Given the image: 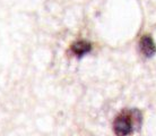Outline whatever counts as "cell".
Here are the masks:
<instances>
[{
  "instance_id": "1",
  "label": "cell",
  "mask_w": 156,
  "mask_h": 136,
  "mask_svg": "<svg viewBox=\"0 0 156 136\" xmlns=\"http://www.w3.org/2000/svg\"><path fill=\"white\" fill-rule=\"evenodd\" d=\"M141 112L138 109H125L115 116L113 132L117 136H129L141 124Z\"/></svg>"
},
{
  "instance_id": "2",
  "label": "cell",
  "mask_w": 156,
  "mask_h": 136,
  "mask_svg": "<svg viewBox=\"0 0 156 136\" xmlns=\"http://www.w3.org/2000/svg\"><path fill=\"white\" fill-rule=\"evenodd\" d=\"M139 50L145 58H152L156 52L155 42L153 41L152 36L148 34H144L139 40Z\"/></svg>"
},
{
  "instance_id": "3",
  "label": "cell",
  "mask_w": 156,
  "mask_h": 136,
  "mask_svg": "<svg viewBox=\"0 0 156 136\" xmlns=\"http://www.w3.org/2000/svg\"><path fill=\"white\" fill-rule=\"evenodd\" d=\"M90 50H92V44L90 42L85 41V40H78V41L74 42L70 46L71 53L74 54L75 57H77V58H80L83 56H85Z\"/></svg>"
}]
</instances>
